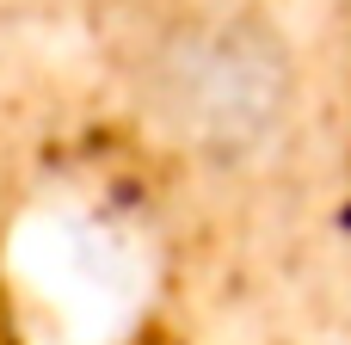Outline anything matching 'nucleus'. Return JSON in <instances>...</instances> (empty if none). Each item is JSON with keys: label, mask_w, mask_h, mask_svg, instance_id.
Here are the masks:
<instances>
[{"label": "nucleus", "mask_w": 351, "mask_h": 345, "mask_svg": "<svg viewBox=\"0 0 351 345\" xmlns=\"http://www.w3.org/2000/svg\"><path fill=\"white\" fill-rule=\"evenodd\" d=\"M142 99L160 117V130L185 148L210 160H241L284 130L296 105V68L265 19L204 12L173 25L148 49Z\"/></svg>", "instance_id": "f257e3e1"}]
</instances>
